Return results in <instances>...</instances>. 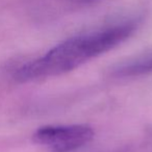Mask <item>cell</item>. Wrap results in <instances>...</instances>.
I'll return each instance as SVG.
<instances>
[{"label":"cell","mask_w":152,"mask_h":152,"mask_svg":"<svg viewBox=\"0 0 152 152\" xmlns=\"http://www.w3.org/2000/svg\"><path fill=\"white\" fill-rule=\"evenodd\" d=\"M140 23L139 18L129 19L68 39L41 57L17 69L14 78L24 83L72 71L123 43L134 34Z\"/></svg>","instance_id":"obj_1"},{"label":"cell","mask_w":152,"mask_h":152,"mask_svg":"<svg viewBox=\"0 0 152 152\" xmlns=\"http://www.w3.org/2000/svg\"><path fill=\"white\" fill-rule=\"evenodd\" d=\"M94 130L87 124L46 125L34 131L32 139L52 152H72L93 140Z\"/></svg>","instance_id":"obj_2"},{"label":"cell","mask_w":152,"mask_h":152,"mask_svg":"<svg viewBox=\"0 0 152 152\" xmlns=\"http://www.w3.org/2000/svg\"><path fill=\"white\" fill-rule=\"evenodd\" d=\"M152 73V50L119 63L113 68L112 75L118 78H127Z\"/></svg>","instance_id":"obj_3"}]
</instances>
